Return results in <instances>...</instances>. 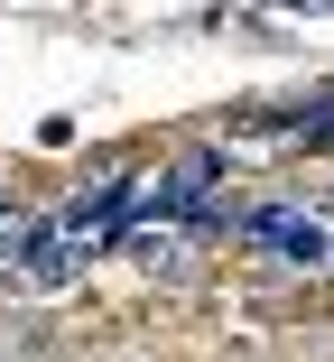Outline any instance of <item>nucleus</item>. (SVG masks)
I'll return each instance as SVG.
<instances>
[{
    "label": "nucleus",
    "mask_w": 334,
    "mask_h": 362,
    "mask_svg": "<svg viewBox=\"0 0 334 362\" xmlns=\"http://www.w3.org/2000/svg\"><path fill=\"white\" fill-rule=\"evenodd\" d=\"M241 233H251L260 251H279V260H306V269L325 260V223H316L306 204H251V214H241Z\"/></svg>",
    "instance_id": "f257e3e1"
},
{
    "label": "nucleus",
    "mask_w": 334,
    "mask_h": 362,
    "mask_svg": "<svg viewBox=\"0 0 334 362\" xmlns=\"http://www.w3.org/2000/svg\"><path fill=\"white\" fill-rule=\"evenodd\" d=\"M214 177H223V158H177L167 177H158V214L186 233L195 214H205V195H214Z\"/></svg>",
    "instance_id": "f03ea898"
},
{
    "label": "nucleus",
    "mask_w": 334,
    "mask_h": 362,
    "mask_svg": "<svg viewBox=\"0 0 334 362\" xmlns=\"http://www.w3.org/2000/svg\"><path fill=\"white\" fill-rule=\"evenodd\" d=\"M75 269H84V251L65 242V223H47V233H28V251H19V269H10V279H28V288H65Z\"/></svg>",
    "instance_id": "7ed1b4c3"
},
{
    "label": "nucleus",
    "mask_w": 334,
    "mask_h": 362,
    "mask_svg": "<svg viewBox=\"0 0 334 362\" xmlns=\"http://www.w3.org/2000/svg\"><path fill=\"white\" fill-rule=\"evenodd\" d=\"M19 251H28V223L10 214V195H0V269H19Z\"/></svg>",
    "instance_id": "20e7f679"
}]
</instances>
